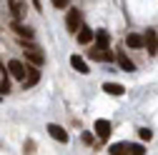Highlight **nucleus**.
<instances>
[{
	"mask_svg": "<svg viewBox=\"0 0 158 155\" xmlns=\"http://www.w3.org/2000/svg\"><path fill=\"white\" fill-rule=\"evenodd\" d=\"M108 153L110 155H143L146 148L141 143H113L108 148Z\"/></svg>",
	"mask_w": 158,
	"mask_h": 155,
	"instance_id": "obj_1",
	"label": "nucleus"
},
{
	"mask_svg": "<svg viewBox=\"0 0 158 155\" xmlns=\"http://www.w3.org/2000/svg\"><path fill=\"white\" fill-rule=\"evenodd\" d=\"M81 25H83V13L78 10V8H70L68 15H65V30L75 35V30L81 28Z\"/></svg>",
	"mask_w": 158,
	"mask_h": 155,
	"instance_id": "obj_2",
	"label": "nucleus"
},
{
	"mask_svg": "<svg viewBox=\"0 0 158 155\" xmlns=\"http://www.w3.org/2000/svg\"><path fill=\"white\" fill-rule=\"evenodd\" d=\"M20 83H23V90H28V88H33V85L40 83V70H38V65H30V63H28L25 75H23Z\"/></svg>",
	"mask_w": 158,
	"mask_h": 155,
	"instance_id": "obj_3",
	"label": "nucleus"
},
{
	"mask_svg": "<svg viewBox=\"0 0 158 155\" xmlns=\"http://www.w3.org/2000/svg\"><path fill=\"white\" fill-rule=\"evenodd\" d=\"M25 53V60L30 63V65H38L40 68L43 63H45V55L40 53V48H35V45H28V50H23Z\"/></svg>",
	"mask_w": 158,
	"mask_h": 155,
	"instance_id": "obj_4",
	"label": "nucleus"
},
{
	"mask_svg": "<svg viewBox=\"0 0 158 155\" xmlns=\"http://www.w3.org/2000/svg\"><path fill=\"white\" fill-rule=\"evenodd\" d=\"M88 58H90V60H101V63H110L113 60V53L108 50V48H90L88 50Z\"/></svg>",
	"mask_w": 158,
	"mask_h": 155,
	"instance_id": "obj_5",
	"label": "nucleus"
},
{
	"mask_svg": "<svg viewBox=\"0 0 158 155\" xmlns=\"http://www.w3.org/2000/svg\"><path fill=\"white\" fill-rule=\"evenodd\" d=\"M93 130H95V135H98V138H101V140H108L110 138V133H113V125L108 123V120H95V125H93Z\"/></svg>",
	"mask_w": 158,
	"mask_h": 155,
	"instance_id": "obj_6",
	"label": "nucleus"
},
{
	"mask_svg": "<svg viewBox=\"0 0 158 155\" xmlns=\"http://www.w3.org/2000/svg\"><path fill=\"white\" fill-rule=\"evenodd\" d=\"M48 135L53 140H58V143H68V130L60 128V125H55V123H48Z\"/></svg>",
	"mask_w": 158,
	"mask_h": 155,
	"instance_id": "obj_7",
	"label": "nucleus"
},
{
	"mask_svg": "<svg viewBox=\"0 0 158 155\" xmlns=\"http://www.w3.org/2000/svg\"><path fill=\"white\" fill-rule=\"evenodd\" d=\"M143 48H148V53H158V33L156 30H146L143 33Z\"/></svg>",
	"mask_w": 158,
	"mask_h": 155,
	"instance_id": "obj_8",
	"label": "nucleus"
},
{
	"mask_svg": "<svg viewBox=\"0 0 158 155\" xmlns=\"http://www.w3.org/2000/svg\"><path fill=\"white\" fill-rule=\"evenodd\" d=\"M75 40H78V45H90L93 43V30L88 25H81L75 30Z\"/></svg>",
	"mask_w": 158,
	"mask_h": 155,
	"instance_id": "obj_9",
	"label": "nucleus"
},
{
	"mask_svg": "<svg viewBox=\"0 0 158 155\" xmlns=\"http://www.w3.org/2000/svg\"><path fill=\"white\" fill-rule=\"evenodd\" d=\"M25 63L23 60H10L8 63V70H10V78H15V80H23V75H25Z\"/></svg>",
	"mask_w": 158,
	"mask_h": 155,
	"instance_id": "obj_10",
	"label": "nucleus"
},
{
	"mask_svg": "<svg viewBox=\"0 0 158 155\" xmlns=\"http://www.w3.org/2000/svg\"><path fill=\"white\" fill-rule=\"evenodd\" d=\"M93 40H95L98 48H108V45H110V33L103 30V28H101V30H93Z\"/></svg>",
	"mask_w": 158,
	"mask_h": 155,
	"instance_id": "obj_11",
	"label": "nucleus"
},
{
	"mask_svg": "<svg viewBox=\"0 0 158 155\" xmlns=\"http://www.w3.org/2000/svg\"><path fill=\"white\" fill-rule=\"evenodd\" d=\"M70 65H73V70H75V73H81V75H88V73H90L88 63L83 60L81 55H70Z\"/></svg>",
	"mask_w": 158,
	"mask_h": 155,
	"instance_id": "obj_12",
	"label": "nucleus"
},
{
	"mask_svg": "<svg viewBox=\"0 0 158 155\" xmlns=\"http://www.w3.org/2000/svg\"><path fill=\"white\" fill-rule=\"evenodd\" d=\"M106 95H113V98H121V95L126 93V88L121 85V83H103V88H101Z\"/></svg>",
	"mask_w": 158,
	"mask_h": 155,
	"instance_id": "obj_13",
	"label": "nucleus"
},
{
	"mask_svg": "<svg viewBox=\"0 0 158 155\" xmlns=\"http://www.w3.org/2000/svg\"><path fill=\"white\" fill-rule=\"evenodd\" d=\"M115 60H118V65H121V70H126V73H133V70H135V63L131 60L126 53H118V55H115Z\"/></svg>",
	"mask_w": 158,
	"mask_h": 155,
	"instance_id": "obj_14",
	"label": "nucleus"
},
{
	"mask_svg": "<svg viewBox=\"0 0 158 155\" xmlns=\"http://www.w3.org/2000/svg\"><path fill=\"white\" fill-rule=\"evenodd\" d=\"M126 45H128V48H135V50L143 48V35H141V33H128V35H126Z\"/></svg>",
	"mask_w": 158,
	"mask_h": 155,
	"instance_id": "obj_15",
	"label": "nucleus"
},
{
	"mask_svg": "<svg viewBox=\"0 0 158 155\" xmlns=\"http://www.w3.org/2000/svg\"><path fill=\"white\" fill-rule=\"evenodd\" d=\"M13 30L18 33V38H20V40H25V38L30 40V38H33V28H30V25H23V23H15V25H13Z\"/></svg>",
	"mask_w": 158,
	"mask_h": 155,
	"instance_id": "obj_16",
	"label": "nucleus"
},
{
	"mask_svg": "<svg viewBox=\"0 0 158 155\" xmlns=\"http://www.w3.org/2000/svg\"><path fill=\"white\" fill-rule=\"evenodd\" d=\"M10 13H13L15 20H20V18L25 15V5L20 3V0H13V3H10Z\"/></svg>",
	"mask_w": 158,
	"mask_h": 155,
	"instance_id": "obj_17",
	"label": "nucleus"
},
{
	"mask_svg": "<svg viewBox=\"0 0 158 155\" xmlns=\"http://www.w3.org/2000/svg\"><path fill=\"white\" fill-rule=\"evenodd\" d=\"M138 135H141V140H151V138H153V130H148V128H138Z\"/></svg>",
	"mask_w": 158,
	"mask_h": 155,
	"instance_id": "obj_18",
	"label": "nucleus"
},
{
	"mask_svg": "<svg viewBox=\"0 0 158 155\" xmlns=\"http://www.w3.org/2000/svg\"><path fill=\"white\" fill-rule=\"evenodd\" d=\"M8 93H10V80L3 78V80H0V95H8Z\"/></svg>",
	"mask_w": 158,
	"mask_h": 155,
	"instance_id": "obj_19",
	"label": "nucleus"
},
{
	"mask_svg": "<svg viewBox=\"0 0 158 155\" xmlns=\"http://www.w3.org/2000/svg\"><path fill=\"white\" fill-rule=\"evenodd\" d=\"M50 3H53V8H58V10L68 8V0H50Z\"/></svg>",
	"mask_w": 158,
	"mask_h": 155,
	"instance_id": "obj_20",
	"label": "nucleus"
},
{
	"mask_svg": "<svg viewBox=\"0 0 158 155\" xmlns=\"http://www.w3.org/2000/svg\"><path fill=\"white\" fill-rule=\"evenodd\" d=\"M25 153H35V140H25Z\"/></svg>",
	"mask_w": 158,
	"mask_h": 155,
	"instance_id": "obj_21",
	"label": "nucleus"
},
{
	"mask_svg": "<svg viewBox=\"0 0 158 155\" xmlns=\"http://www.w3.org/2000/svg\"><path fill=\"white\" fill-rule=\"evenodd\" d=\"M83 143H85V145L93 143V135H90V133H83Z\"/></svg>",
	"mask_w": 158,
	"mask_h": 155,
	"instance_id": "obj_22",
	"label": "nucleus"
}]
</instances>
